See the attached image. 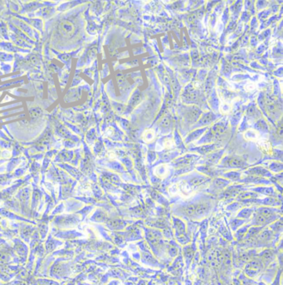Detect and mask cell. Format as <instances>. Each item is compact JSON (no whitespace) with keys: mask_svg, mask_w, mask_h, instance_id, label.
Returning a JSON list of instances; mask_svg holds the SVG:
<instances>
[{"mask_svg":"<svg viewBox=\"0 0 283 285\" xmlns=\"http://www.w3.org/2000/svg\"><path fill=\"white\" fill-rule=\"evenodd\" d=\"M75 31L74 24L68 20H63L58 26V32L64 38H69L72 36Z\"/></svg>","mask_w":283,"mask_h":285,"instance_id":"6da1fadb","label":"cell"},{"mask_svg":"<svg viewBox=\"0 0 283 285\" xmlns=\"http://www.w3.org/2000/svg\"><path fill=\"white\" fill-rule=\"evenodd\" d=\"M142 136H143V140H145V142H151L155 137V133L154 132V130L148 129V130H145Z\"/></svg>","mask_w":283,"mask_h":285,"instance_id":"7a4b0ae2","label":"cell"},{"mask_svg":"<svg viewBox=\"0 0 283 285\" xmlns=\"http://www.w3.org/2000/svg\"><path fill=\"white\" fill-rule=\"evenodd\" d=\"M167 173H168V169H167L166 166H159L155 170V174L157 175L159 177H163Z\"/></svg>","mask_w":283,"mask_h":285,"instance_id":"3957f363","label":"cell"},{"mask_svg":"<svg viewBox=\"0 0 283 285\" xmlns=\"http://www.w3.org/2000/svg\"><path fill=\"white\" fill-rule=\"evenodd\" d=\"M187 215L193 216L196 215V205H188L184 209Z\"/></svg>","mask_w":283,"mask_h":285,"instance_id":"277c9868","label":"cell"},{"mask_svg":"<svg viewBox=\"0 0 283 285\" xmlns=\"http://www.w3.org/2000/svg\"><path fill=\"white\" fill-rule=\"evenodd\" d=\"M256 136H257V133L254 131H248V132H246L245 134V137L248 138L249 140H253V139H256Z\"/></svg>","mask_w":283,"mask_h":285,"instance_id":"5b68a950","label":"cell"},{"mask_svg":"<svg viewBox=\"0 0 283 285\" xmlns=\"http://www.w3.org/2000/svg\"><path fill=\"white\" fill-rule=\"evenodd\" d=\"M221 111L222 113H228L230 111V106L226 103H223L221 105Z\"/></svg>","mask_w":283,"mask_h":285,"instance_id":"8992f818","label":"cell"}]
</instances>
